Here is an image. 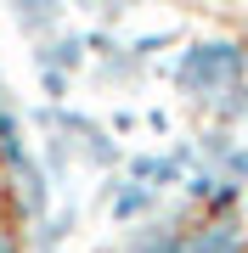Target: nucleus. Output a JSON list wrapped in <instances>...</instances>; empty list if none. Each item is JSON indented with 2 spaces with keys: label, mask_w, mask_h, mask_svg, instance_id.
Masks as SVG:
<instances>
[{
  "label": "nucleus",
  "mask_w": 248,
  "mask_h": 253,
  "mask_svg": "<svg viewBox=\"0 0 248 253\" xmlns=\"http://www.w3.org/2000/svg\"><path fill=\"white\" fill-rule=\"evenodd\" d=\"M237 73H243L237 45L214 40V45H192V51H186L181 68H175V79H181V90H192V96H214V90H226Z\"/></svg>",
  "instance_id": "obj_1"
},
{
  "label": "nucleus",
  "mask_w": 248,
  "mask_h": 253,
  "mask_svg": "<svg viewBox=\"0 0 248 253\" xmlns=\"http://www.w3.org/2000/svg\"><path fill=\"white\" fill-rule=\"evenodd\" d=\"M0 253H11V242H6V236H0Z\"/></svg>",
  "instance_id": "obj_3"
},
{
  "label": "nucleus",
  "mask_w": 248,
  "mask_h": 253,
  "mask_svg": "<svg viewBox=\"0 0 248 253\" xmlns=\"http://www.w3.org/2000/svg\"><path fill=\"white\" fill-rule=\"evenodd\" d=\"M79 6H101V0H79Z\"/></svg>",
  "instance_id": "obj_4"
},
{
  "label": "nucleus",
  "mask_w": 248,
  "mask_h": 253,
  "mask_svg": "<svg viewBox=\"0 0 248 253\" xmlns=\"http://www.w3.org/2000/svg\"><path fill=\"white\" fill-rule=\"evenodd\" d=\"M175 253H243V231L237 225H209L192 242H175Z\"/></svg>",
  "instance_id": "obj_2"
}]
</instances>
